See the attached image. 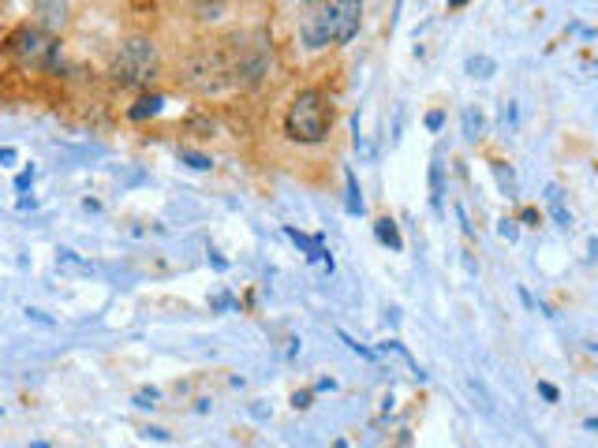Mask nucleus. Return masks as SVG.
I'll return each instance as SVG.
<instances>
[{
	"label": "nucleus",
	"mask_w": 598,
	"mask_h": 448,
	"mask_svg": "<svg viewBox=\"0 0 598 448\" xmlns=\"http://www.w3.org/2000/svg\"><path fill=\"white\" fill-rule=\"evenodd\" d=\"M333 127V105L326 101L321 90H299L296 101H292L288 116H284V131H288L292 142L315 146L329 135Z\"/></svg>",
	"instance_id": "obj_2"
},
{
	"label": "nucleus",
	"mask_w": 598,
	"mask_h": 448,
	"mask_svg": "<svg viewBox=\"0 0 598 448\" xmlns=\"http://www.w3.org/2000/svg\"><path fill=\"white\" fill-rule=\"evenodd\" d=\"M498 232H501L509 243H516V240H520V224H516V221H509V217H505V221L498 224Z\"/></svg>",
	"instance_id": "obj_17"
},
{
	"label": "nucleus",
	"mask_w": 598,
	"mask_h": 448,
	"mask_svg": "<svg viewBox=\"0 0 598 448\" xmlns=\"http://www.w3.org/2000/svg\"><path fill=\"white\" fill-rule=\"evenodd\" d=\"M82 209H90V213H97V209H101V202H97V198H82Z\"/></svg>",
	"instance_id": "obj_27"
},
{
	"label": "nucleus",
	"mask_w": 598,
	"mask_h": 448,
	"mask_svg": "<svg viewBox=\"0 0 598 448\" xmlns=\"http://www.w3.org/2000/svg\"><path fill=\"white\" fill-rule=\"evenodd\" d=\"M340 340H344L348 347H352V351H355V355H363V359H374V355H378V351H371V347H363V344H355V340H352V336H348V333H340Z\"/></svg>",
	"instance_id": "obj_18"
},
{
	"label": "nucleus",
	"mask_w": 598,
	"mask_h": 448,
	"mask_svg": "<svg viewBox=\"0 0 598 448\" xmlns=\"http://www.w3.org/2000/svg\"><path fill=\"white\" fill-rule=\"evenodd\" d=\"M292 407H296V411L310 407V392H296V396H292Z\"/></svg>",
	"instance_id": "obj_23"
},
{
	"label": "nucleus",
	"mask_w": 598,
	"mask_h": 448,
	"mask_svg": "<svg viewBox=\"0 0 598 448\" xmlns=\"http://www.w3.org/2000/svg\"><path fill=\"white\" fill-rule=\"evenodd\" d=\"M8 52H12L23 68L53 71L57 68V57H60V45L53 34H45L41 26H19V30H12V38H8Z\"/></svg>",
	"instance_id": "obj_4"
},
{
	"label": "nucleus",
	"mask_w": 598,
	"mask_h": 448,
	"mask_svg": "<svg viewBox=\"0 0 598 448\" xmlns=\"http://www.w3.org/2000/svg\"><path fill=\"white\" fill-rule=\"evenodd\" d=\"M539 392H542V400H550V404H557V400H561V392L550 385V381H539Z\"/></svg>",
	"instance_id": "obj_20"
},
{
	"label": "nucleus",
	"mask_w": 598,
	"mask_h": 448,
	"mask_svg": "<svg viewBox=\"0 0 598 448\" xmlns=\"http://www.w3.org/2000/svg\"><path fill=\"white\" fill-rule=\"evenodd\" d=\"M344 184H348V213H352V217H359V213H363V191H359L355 172H348V176H344Z\"/></svg>",
	"instance_id": "obj_10"
},
{
	"label": "nucleus",
	"mask_w": 598,
	"mask_h": 448,
	"mask_svg": "<svg viewBox=\"0 0 598 448\" xmlns=\"http://www.w3.org/2000/svg\"><path fill=\"white\" fill-rule=\"evenodd\" d=\"M374 235H378V243L393 246V251H400V246H404L400 232H397V221H389V217H378V221H374Z\"/></svg>",
	"instance_id": "obj_8"
},
{
	"label": "nucleus",
	"mask_w": 598,
	"mask_h": 448,
	"mask_svg": "<svg viewBox=\"0 0 598 448\" xmlns=\"http://www.w3.org/2000/svg\"><path fill=\"white\" fill-rule=\"evenodd\" d=\"M441 124H445V113H430V116H427V127H430V131H441Z\"/></svg>",
	"instance_id": "obj_22"
},
{
	"label": "nucleus",
	"mask_w": 598,
	"mask_h": 448,
	"mask_svg": "<svg viewBox=\"0 0 598 448\" xmlns=\"http://www.w3.org/2000/svg\"><path fill=\"white\" fill-rule=\"evenodd\" d=\"M161 105H165V97H158V94H150V97H142V101H135L131 108H127V120H150V116H158L161 113Z\"/></svg>",
	"instance_id": "obj_7"
},
{
	"label": "nucleus",
	"mask_w": 598,
	"mask_h": 448,
	"mask_svg": "<svg viewBox=\"0 0 598 448\" xmlns=\"http://www.w3.org/2000/svg\"><path fill=\"white\" fill-rule=\"evenodd\" d=\"M109 75H113L116 86H146V82L158 75V49H153V41L142 38V34L127 38L120 45Z\"/></svg>",
	"instance_id": "obj_3"
},
{
	"label": "nucleus",
	"mask_w": 598,
	"mask_h": 448,
	"mask_svg": "<svg viewBox=\"0 0 598 448\" xmlns=\"http://www.w3.org/2000/svg\"><path fill=\"white\" fill-rule=\"evenodd\" d=\"M546 206H550V213H554V221H557L561 228H572V213L565 209V198H561V187H557V184L546 187Z\"/></svg>",
	"instance_id": "obj_6"
},
{
	"label": "nucleus",
	"mask_w": 598,
	"mask_h": 448,
	"mask_svg": "<svg viewBox=\"0 0 598 448\" xmlns=\"http://www.w3.org/2000/svg\"><path fill=\"white\" fill-rule=\"evenodd\" d=\"M430 202H434V209H441V161L438 157L430 164Z\"/></svg>",
	"instance_id": "obj_13"
},
{
	"label": "nucleus",
	"mask_w": 598,
	"mask_h": 448,
	"mask_svg": "<svg viewBox=\"0 0 598 448\" xmlns=\"http://www.w3.org/2000/svg\"><path fill=\"white\" fill-rule=\"evenodd\" d=\"M520 221H523V224H535V221H539V209H523Z\"/></svg>",
	"instance_id": "obj_25"
},
{
	"label": "nucleus",
	"mask_w": 598,
	"mask_h": 448,
	"mask_svg": "<svg viewBox=\"0 0 598 448\" xmlns=\"http://www.w3.org/2000/svg\"><path fill=\"white\" fill-rule=\"evenodd\" d=\"M26 318H30V322H38V325H53V318L41 314V310H26Z\"/></svg>",
	"instance_id": "obj_24"
},
{
	"label": "nucleus",
	"mask_w": 598,
	"mask_h": 448,
	"mask_svg": "<svg viewBox=\"0 0 598 448\" xmlns=\"http://www.w3.org/2000/svg\"><path fill=\"white\" fill-rule=\"evenodd\" d=\"M449 8H464V4H471V0H445Z\"/></svg>",
	"instance_id": "obj_30"
},
{
	"label": "nucleus",
	"mask_w": 598,
	"mask_h": 448,
	"mask_svg": "<svg viewBox=\"0 0 598 448\" xmlns=\"http://www.w3.org/2000/svg\"><path fill=\"white\" fill-rule=\"evenodd\" d=\"M34 15L45 34H57L68 23V0H34Z\"/></svg>",
	"instance_id": "obj_5"
},
{
	"label": "nucleus",
	"mask_w": 598,
	"mask_h": 448,
	"mask_svg": "<svg viewBox=\"0 0 598 448\" xmlns=\"http://www.w3.org/2000/svg\"><path fill=\"white\" fill-rule=\"evenodd\" d=\"M209 262H214V265H217V269H228V262H225V258H221V254H214V251H209Z\"/></svg>",
	"instance_id": "obj_29"
},
{
	"label": "nucleus",
	"mask_w": 598,
	"mask_h": 448,
	"mask_svg": "<svg viewBox=\"0 0 598 448\" xmlns=\"http://www.w3.org/2000/svg\"><path fill=\"white\" fill-rule=\"evenodd\" d=\"M142 437H153V441H161V445H169V441H172V437L165 434V429H158V426H146V429H142Z\"/></svg>",
	"instance_id": "obj_21"
},
{
	"label": "nucleus",
	"mask_w": 598,
	"mask_h": 448,
	"mask_svg": "<svg viewBox=\"0 0 598 448\" xmlns=\"http://www.w3.org/2000/svg\"><path fill=\"white\" fill-rule=\"evenodd\" d=\"M315 389H318V392H326V389H337V381H333V378H321Z\"/></svg>",
	"instance_id": "obj_28"
},
{
	"label": "nucleus",
	"mask_w": 598,
	"mask_h": 448,
	"mask_svg": "<svg viewBox=\"0 0 598 448\" xmlns=\"http://www.w3.org/2000/svg\"><path fill=\"white\" fill-rule=\"evenodd\" d=\"M478 135H483V113L467 105V108H464V139H467V142H475Z\"/></svg>",
	"instance_id": "obj_12"
},
{
	"label": "nucleus",
	"mask_w": 598,
	"mask_h": 448,
	"mask_svg": "<svg viewBox=\"0 0 598 448\" xmlns=\"http://www.w3.org/2000/svg\"><path fill=\"white\" fill-rule=\"evenodd\" d=\"M359 15H363V0H318V8L299 26V38L307 49L344 45L355 38Z\"/></svg>",
	"instance_id": "obj_1"
},
{
	"label": "nucleus",
	"mask_w": 598,
	"mask_h": 448,
	"mask_svg": "<svg viewBox=\"0 0 598 448\" xmlns=\"http://www.w3.org/2000/svg\"><path fill=\"white\" fill-rule=\"evenodd\" d=\"M490 168H494V176H498L501 195H505V198H516V176H512V168H509V164H505V161H494Z\"/></svg>",
	"instance_id": "obj_9"
},
{
	"label": "nucleus",
	"mask_w": 598,
	"mask_h": 448,
	"mask_svg": "<svg viewBox=\"0 0 598 448\" xmlns=\"http://www.w3.org/2000/svg\"><path fill=\"white\" fill-rule=\"evenodd\" d=\"M180 161H187L191 168H198V172H206L209 164H214V161L206 157V153H195V150H180Z\"/></svg>",
	"instance_id": "obj_14"
},
{
	"label": "nucleus",
	"mask_w": 598,
	"mask_h": 448,
	"mask_svg": "<svg viewBox=\"0 0 598 448\" xmlns=\"http://www.w3.org/2000/svg\"><path fill=\"white\" fill-rule=\"evenodd\" d=\"M15 161V150H12V146H4V150H0V164H12Z\"/></svg>",
	"instance_id": "obj_26"
},
{
	"label": "nucleus",
	"mask_w": 598,
	"mask_h": 448,
	"mask_svg": "<svg viewBox=\"0 0 598 448\" xmlns=\"http://www.w3.org/2000/svg\"><path fill=\"white\" fill-rule=\"evenodd\" d=\"M34 176H38V172H34V168H23L19 176H15V191H26V187L34 184Z\"/></svg>",
	"instance_id": "obj_19"
},
{
	"label": "nucleus",
	"mask_w": 598,
	"mask_h": 448,
	"mask_svg": "<svg viewBox=\"0 0 598 448\" xmlns=\"http://www.w3.org/2000/svg\"><path fill=\"white\" fill-rule=\"evenodd\" d=\"M158 400H161V392H158V389H142V392H135V407H158Z\"/></svg>",
	"instance_id": "obj_16"
},
{
	"label": "nucleus",
	"mask_w": 598,
	"mask_h": 448,
	"mask_svg": "<svg viewBox=\"0 0 598 448\" xmlns=\"http://www.w3.org/2000/svg\"><path fill=\"white\" fill-rule=\"evenodd\" d=\"M467 75H475V79H490L494 71H498V64H494L490 57H467Z\"/></svg>",
	"instance_id": "obj_11"
},
{
	"label": "nucleus",
	"mask_w": 598,
	"mask_h": 448,
	"mask_svg": "<svg viewBox=\"0 0 598 448\" xmlns=\"http://www.w3.org/2000/svg\"><path fill=\"white\" fill-rule=\"evenodd\" d=\"M57 262L64 265V269H75V273H90V265H86V262H79V258H75V251H60V254H57Z\"/></svg>",
	"instance_id": "obj_15"
}]
</instances>
